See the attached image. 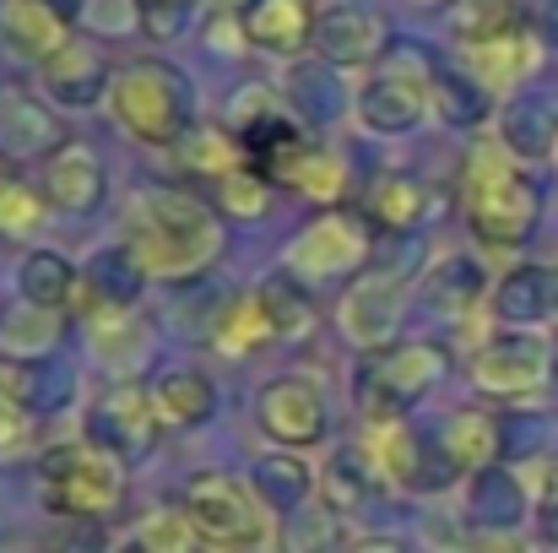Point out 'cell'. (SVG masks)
<instances>
[{
	"label": "cell",
	"mask_w": 558,
	"mask_h": 553,
	"mask_svg": "<svg viewBox=\"0 0 558 553\" xmlns=\"http://www.w3.org/2000/svg\"><path fill=\"white\" fill-rule=\"evenodd\" d=\"M379 483V472L369 467V456H364V445H353V450H337L331 456V467H326V500L337 505V510H353V505H364L369 500V489Z\"/></svg>",
	"instance_id": "cell-38"
},
{
	"label": "cell",
	"mask_w": 558,
	"mask_h": 553,
	"mask_svg": "<svg viewBox=\"0 0 558 553\" xmlns=\"http://www.w3.org/2000/svg\"><path fill=\"white\" fill-rule=\"evenodd\" d=\"M153 5H185V0H153Z\"/></svg>",
	"instance_id": "cell-48"
},
{
	"label": "cell",
	"mask_w": 558,
	"mask_h": 553,
	"mask_svg": "<svg viewBox=\"0 0 558 553\" xmlns=\"http://www.w3.org/2000/svg\"><path fill=\"white\" fill-rule=\"evenodd\" d=\"M364 456H369V467L379 472V483L407 489V494H434V489H445V483L456 478V467H450V456L439 450V440H434V445L417 440L401 418H396V423H374Z\"/></svg>",
	"instance_id": "cell-11"
},
{
	"label": "cell",
	"mask_w": 558,
	"mask_h": 553,
	"mask_svg": "<svg viewBox=\"0 0 558 553\" xmlns=\"http://www.w3.org/2000/svg\"><path fill=\"white\" fill-rule=\"evenodd\" d=\"M82 22L104 38H120V33L142 27V11H136V0H82Z\"/></svg>",
	"instance_id": "cell-42"
},
{
	"label": "cell",
	"mask_w": 558,
	"mask_h": 553,
	"mask_svg": "<svg viewBox=\"0 0 558 553\" xmlns=\"http://www.w3.org/2000/svg\"><path fill=\"white\" fill-rule=\"evenodd\" d=\"M288 190H299V195H310V201H320V206H331L342 190H348V169H342V158L337 153H326V147H304L299 158H293V169L282 175Z\"/></svg>",
	"instance_id": "cell-36"
},
{
	"label": "cell",
	"mask_w": 558,
	"mask_h": 553,
	"mask_svg": "<svg viewBox=\"0 0 558 553\" xmlns=\"http://www.w3.org/2000/svg\"><path fill=\"white\" fill-rule=\"evenodd\" d=\"M114 71L104 65V55L87 44V38H71L49 65H44V87L60 109H93L104 93H109Z\"/></svg>",
	"instance_id": "cell-15"
},
{
	"label": "cell",
	"mask_w": 558,
	"mask_h": 553,
	"mask_svg": "<svg viewBox=\"0 0 558 553\" xmlns=\"http://www.w3.org/2000/svg\"><path fill=\"white\" fill-rule=\"evenodd\" d=\"M348 553H407L396 538H364V543H353Z\"/></svg>",
	"instance_id": "cell-46"
},
{
	"label": "cell",
	"mask_w": 558,
	"mask_h": 553,
	"mask_svg": "<svg viewBox=\"0 0 558 553\" xmlns=\"http://www.w3.org/2000/svg\"><path fill=\"white\" fill-rule=\"evenodd\" d=\"M554 369L558 359L548 353V342H537L532 332H499L472 353V385L499 401H532L543 396Z\"/></svg>",
	"instance_id": "cell-10"
},
{
	"label": "cell",
	"mask_w": 558,
	"mask_h": 553,
	"mask_svg": "<svg viewBox=\"0 0 558 553\" xmlns=\"http://www.w3.org/2000/svg\"><path fill=\"white\" fill-rule=\"evenodd\" d=\"M537 521H543V538L558 549V483L543 494V505H537Z\"/></svg>",
	"instance_id": "cell-45"
},
{
	"label": "cell",
	"mask_w": 558,
	"mask_h": 553,
	"mask_svg": "<svg viewBox=\"0 0 558 553\" xmlns=\"http://www.w3.org/2000/svg\"><path fill=\"white\" fill-rule=\"evenodd\" d=\"M60 147H65L60 120L33 93H5L0 98V153H11V158H49Z\"/></svg>",
	"instance_id": "cell-20"
},
{
	"label": "cell",
	"mask_w": 558,
	"mask_h": 553,
	"mask_svg": "<svg viewBox=\"0 0 558 553\" xmlns=\"http://www.w3.org/2000/svg\"><path fill=\"white\" fill-rule=\"evenodd\" d=\"M510 120H521V131H510V153L521 158H537V153H548V147H558V115L554 109H543V104H515L510 109Z\"/></svg>",
	"instance_id": "cell-41"
},
{
	"label": "cell",
	"mask_w": 558,
	"mask_h": 553,
	"mask_svg": "<svg viewBox=\"0 0 558 553\" xmlns=\"http://www.w3.org/2000/svg\"><path fill=\"white\" fill-rule=\"evenodd\" d=\"M158 434H163V418L153 407V390L136 385V380H114L93 401V412H87V440L104 445L125 467L142 461V456H153L158 450Z\"/></svg>",
	"instance_id": "cell-9"
},
{
	"label": "cell",
	"mask_w": 558,
	"mask_h": 553,
	"mask_svg": "<svg viewBox=\"0 0 558 553\" xmlns=\"http://www.w3.org/2000/svg\"><path fill=\"white\" fill-rule=\"evenodd\" d=\"M521 27H526V0H450V33L461 38V49L510 38Z\"/></svg>",
	"instance_id": "cell-28"
},
{
	"label": "cell",
	"mask_w": 558,
	"mask_h": 553,
	"mask_svg": "<svg viewBox=\"0 0 558 553\" xmlns=\"http://www.w3.org/2000/svg\"><path fill=\"white\" fill-rule=\"evenodd\" d=\"M147 390H153L163 429H201L217 412V380L201 369H163Z\"/></svg>",
	"instance_id": "cell-23"
},
{
	"label": "cell",
	"mask_w": 558,
	"mask_h": 553,
	"mask_svg": "<svg viewBox=\"0 0 558 553\" xmlns=\"http://www.w3.org/2000/svg\"><path fill=\"white\" fill-rule=\"evenodd\" d=\"M331 65H364L379 55V44H385V27H379V16L364 11V5H337V11H326V16H315V38H310Z\"/></svg>",
	"instance_id": "cell-19"
},
{
	"label": "cell",
	"mask_w": 558,
	"mask_h": 553,
	"mask_svg": "<svg viewBox=\"0 0 558 553\" xmlns=\"http://www.w3.org/2000/svg\"><path fill=\"white\" fill-rule=\"evenodd\" d=\"M250 489H255L260 505H271V510H299V505L310 500L315 478H310V467H304L299 456H266V461H255Z\"/></svg>",
	"instance_id": "cell-34"
},
{
	"label": "cell",
	"mask_w": 558,
	"mask_h": 553,
	"mask_svg": "<svg viewBox=\"0 0 558 553\" xmlns=\"http://www.w3.org/2000/svg\"><path fill=\"white\" fill-rule=\"evenodd\" d=\"M109 115L142 147H180L190 131V82L163 60H136L114 71Z\"/></svg>",
	"instance_id": "cell-3"
},
{
	"label": "cell",
	"mask_w": 558,
	"mask_h": 553,
	"mask_svg": "<svg viewBox=\"0 0 558 553\" xmlns=\"http://www.w3.org/2000/svg\"><path fill=\"white\" fill-rule=\"evenodd\" d=\"M434 98H439V109H445L450 125L483 120V93H477L472 82H461V76H439V82H434Z\"/></svg>",
	"instance_id": "cell-43"
},
{
	"label": "cell",
	"mask_w": 558,
	"mask_h": 553,
	"mask_svg": "<svg viewBox=\"0 0 558 553\" xmlns=\"http://www.w3.org/2000/svg\"><path fill=\"white\" fill-rule=\"evenodd\" d=\"M185 516L211 553H255L266 543V505L233 472H201L185 489Z\"/></svg>",
	"instance_id": "cell-6"
},
{
	"label": "cell",
	"mask_w": 558,
	"mask_h": 553,
	"mask_svg": "<svg viewBox=\"0 0 558 553\" xmlns=\"http://www.w3.org/2000/svg\"><path fill=\"white\" fill-rule=\"evenodd\" d=\"M396 315H401V277H359L342 299V332L364 353L385 348V332L396 326Z\"/></svg>",
	"instance_id": "cell-16"
},
{
	"label": "cell",
	"mask_w": 558,
	"mask_h": 553,
	"mask_svg": "<svg viewBox=\"0 0 558 553\" xmlns=\"http://www.w3.org/2000/svg\"><path fill=\"white\" fill-rule=\"evenodd\" d=\"M33 445V412H27V390L22 374L0 364V456H16Z\"/></svg>",
	"instance_id": "cell-40"
},
{
	"label": "cell",
	"mask_w": 558,
	"mask_h": 553,
	"mask_svg": "<svg viewBox=\"0 0 558 553\" xmlns=\"http://www.w3.org/2000/svg\"><path fill=\"white\" fill-rule=\"evenodd\" d=\"M38 483H44V500L76 521H109L125 505V461H114L93 440H65L44 450Z\"/></svg>",
	"instance_id": "cell-5"
},
{
	"label": "cell",
	"mask_w": 558,
	"mask_h": 553,
	"mask_svg": "<svg viewBox=\"0 0 558 553\" xmlns=\"http://www.w3.org/2000/svg\"><path fill=\"white\" fill-rule=\"evenodd\" d=\"M255 423L282 450H310L331 434V401L310 374H277L255 396Z\"/></svg>",
	"instance_id": "cell-8"
},
{
	"label": "cell",
	"mask_w": 558,
	"mask_h": 553,
	"mask_svg": "<svg viewBox=\"0 0 558 553\" xmlns=\"http://www.w3.org/2000/svg\"><path fill=\"white\" fill-rule=\"evenodd\" d=\"M136 553H201V532L185 516V505H158L136 521Z\"/></svg>",
	"instance_id": "cell-37"
},
{
	"label": "cell",
	"mask_w": 558,
	"mask_h": 553,
	"mask_svg": "<svg viewBox=\"0 0 558 553\" xmlns=\"http://www.w3.org/2000/svg\"><path fill=\"white\" fill-rule=\"evenodd\" d=\"M60 337H65L60 310H38L27 299L0 310V364H38L60 348Z\"/></svg>",
	"instance_id": "cell-18"
},
{
	"label": "cell",
	"mask_w": 558,
	"mask_h": 553,
	"mask_svg": "<svg viewBox=\"0 0 558 553\" xmlns=\"http://www.w3.org/2000/svg\"><path fill=\"white\" fill-rule=\"evenodd\" d=\"M521 483L510 478V472H477L472 478V500H466V510H472V521L483 527V532H510L515 521H521Z\"/></svg>",
	"instance_id": "cell-32"
},
{
	"label": "cell",
	"mask_w": 558,
	"mask_h": 553,
	"mask_svg": "<svg viewBox=\"0 0 558 553\" xmlns=\"http://www.w3.org/2000/svg\"><path fill=\"white\" fill-rule=\"evenodd\" d=\"M255 293H260V304H266V315H271L277 342H304V337H315L320 315H315V299L304 293V282H293L288 272H277V277H266Z\"/></svg>",
	"instance_id": "cell-30"
},
{
	"label": "cell",
	"mask_w": 558,
	"mask_h": 553,
	"mask_svg": "<svg viewBox=\"0 0 558 553\" xmlns=\"http://www.w3.org/2000/svg\"><path fill=\"white\" fill-rule=\"evenodd\" d=\"M206 342H211L217 353H228V359H244V353H255V348H271L277 332H271V315H266L260 293H233V299L211 315Z\"/></svg>",
	"instance_id": "cell-25"
},
{
	"label": "cell",
	"mask_w": 558,
	"mask_h": 553,
	"mask_svg": "<svg viewBox=\"0 0 558 553\" xmlns=\"http://www.w3.org/2000/svg\"><path fill=\"white\" fill-rule=\"evenodd\" d=\"M38 190H44V201H49L54 212H65V217H87V212H98L104 195H109L104 158H98L87 142H65L60 153L44 158Z\"/></svg>",
	"instance_id": "cell-12"
},
{
	"label": "cell",
	"mask_w": 558,
	"mask_h": 553,
	"mask_svg": "<svg viewBox=\"0 0 558 553\" xmlns=\"http://www.w3.org/2000/svg\"><path fill=\"white\" fill-rule=\"evenodd\" d=\"M548 321L558 326V266L548 272Z\"/></svg>",
	"instance_id": "cell-47"
},
{
	"label": "cell",
	"mask_w": 558,
	"mask_h": 553,
	"mask_svg": "<svg viewBox=\"0 0 558 553\" xmlns=\"http://www.w3.org/2000/svg\"><path fill=\"white\" fill-rule=\"evenodd\" d=\"M428 104H434V82H428V71H396V65H390L385 76H374L369 87H364V98H359V120L369 125L374 136H407V131L423 125Z\"/></svg>",
	"instance_id": "cell-13"
},
{
	"label": "cell",
	"mask_w": 558,
	"mask_h": 553,
	"mask_svg": "<svg viewBox=\"0 0 558 553\" xmlns=\"http://www.w3.org/2000/svg\"><path fill=\"white\" fill-rule=\"evenodd\" d=\"M554 153H558V147H554Z\"/></svg>",
	"instance_id": "cell-50"
},
{
	"label": "cell",
	"mask_w": 558,
	"mask_h": 553,
	"mask_svg": "<svg viewBox=\"0 0 558 553\" xmlns=\"http://www.w3.org/2000/svg\"><path fill=\"white\" fill-rule=\"evenodd\" d=\"M423 299H428V310H439V315H472L477 310V299H483V266L472 261V255H445V261H434V272H428V282H423Z\"/></svg>",
	"instance_id": "cell-29"
},
{
	"label": "cell",
	"mask_w": 558,
	"mask_h": 553,
	"mask_svg": "<svg viewBox=\"0 0 558 553\" xmlns=\"http://www.w3.org/2000/svg\"><path fill=\"white\" fill-rule=\"evenodd\" d=\"M369 266V223L359 212H320L293 244H288V277L293 282H348Z\"/></svg>",
	"instance_id": "cell-7"
},
{
	"label": "cell",
	"mask_w": 558,
	"mask_h": 553,
	"mask_svg": "<svg viewBox=\"0 0 558 553\" xmlns=\"http://www.w3.org/2000/svg\"><path fill=\"white\" fill-rule=\"evenodd\" d=\"M417 5H439V0H417Z\"/></svg>",
	"instance_id": "cell-49"
},
{
	"label": "cell",
	"mask_w": 558,
	"mask_h": 553,
	"mask_svg": "<svg viewBox=\"0 0 558 553\" xmlns=\"http://www.w3.org/2000/svg\"><path fill=\"white\" fill-rule=\"evenodd\" d=\"M445 374H450V348L434 337H407L379 353H364V364L353 374L359 412L369 423H396L412 401H423L434 385H445Z\"/></svg>",
	"instance_id": "cell-4"
},
{
	"label": "cell",
	"mask_w": 558,
	"mask_h": 553,
	"mask_svg": "<svg viewBox=\"0 0 558 553\" xmlns=\"http://www.w3.org/2000/svg\"><path fill=\"white\" fill-rule=\"evenodd\" d=\"M0 44L16 60L49 65L71 44V22L54 0H0Z\"/></svg>",
	"instance_id": "cell-14"
},
{
	"label": "cell",
	"mask_w": 558,
	"mask_h": 553,
	"mask_svg": "<svg viewBox=\"0 0 558 553\" xmlns=\"http://www.w3.org/2000/svg\"><path fill=\"white\" fill-rule=\"evenodd\" d=\"M461 212L483 250H521L543 217V184L521 169L505 142H472L461 158Z\"/></svg>",
	"instance_id": "cell-2"
},
{
	"label": "cell",
	"mask_w": 558,
	"mask_h": 553,
	"mask_svg": "<svg viewBox=\"0 0 558 553\" xmlns=\"http://www.w3.org/2000/svg\"><path fill=\"white\" fill-rule=\"evenodd\" d=\"M439 450L450 456L456 472L477 478V472H488L505 456V429H499V418H488L477 407H461V412H450V423L439 434Z\"/></svg>",
	"instance_id": "cell-24"
},
{
	"label": "cell",
	"mask_w": 558,
	"mask_h": 553,
	"mask_svg": "<svg viewBox=\"0 0 558 553\" xmlns=\"http://www.w3.org/2000/svg\"><path fill=\"white\" fill-rule=\"evenodd\" d=\"M120 250L136 261L142 277L185 282V277H201L206 266H217V255H222V223H217V212L201 195L174 190V184H147L131 201Z\"/></svg>",
	"instance_id": "cell-1"
},
{
	"label": "cell",
	"mask_w": 558,
	"mask_h": 553,
	"mask_svg": "<svg viewBox=\"0 0 558 553\" xmlns=\"http://www.w3.org/2000/svg\"><path fill=\"white\" fill-rule=\"evenodd\" d=\"M49 201H44V190L27 180H16V175H0V239H11V244H27V239H38L44 233V223H49Z\"/></svg>",
	"instance_id": "cell-33"
},
{
	"label": "cell",
	"mask_w": 558,
	"mask_h": 553,
	"mask_svg": "<svg viewBox=\"0 0 558 553\" xmlns=\"http://www.w3.org/2000/svg\"><path fill=\"white\" fill-rule=\"evenodd\" d=\"M16 288H22L27 304L65 315V304L82 293V277H76V266H71L60 250H33V255H22V266H16Z\"/></svg>",
	"instance_id": "cell-27"
},
{
	"label": "cell",
	"mask_w": 558,
	"mask_h": 553,
	"mask_svg": "<svg viewBox=\"0 0 558 553\" xmlns=\"http://www.w3.org/2000/svg\"><path fill=\"white\" fill-rule=\"evenodd\" d=\"M87 337H93V353L114 369L120 380H131V369L142 364V353L153 342V332L136 315V304H98V310H87Z\"/></svg>",
	"instance_id": "cell-17"
},
{
	"label": "cell",
	"mask_w": 558,
	"mask_h": 553,
	"mask_svg": "<svg viewBox=\"0 0 558 553\" xmlns=\"http://www.w3.org/2000/svg\"><path fill=\"white\" fill-rule=\"evenodd\" d=\"M211 201H217V212L255 223V217H266V212H271V180H266V175H255V169L244 164V169H233L228 180L211 184Z\"/></svg>",
	"instance_id": "cell-39"
},
{
	"label": "cell",
	"mask_w": 558,
	"mask_h": 553,
	"mask_svg": "<svg viewBox=\"0 0 558 553\" xmlns=\"http://www.w3.org/2000/svg\"><path fill=\"white\" fill-rule=\"evenodd\" d=\"M461 553H554V549H537V543H526L515 532H472Z\"/></svg>",
	"instance_id": "cell-44"
},
{
	"label": "cell",
	"mask_w": 558,
	"mask_h": 553,
	"mask_svg": "<svg viewBox=\"0 0 558 553\" xmlns=\"http://www.w3.org/2000/svg\"><path fill=\"white\" fill-rule=\"evenodd\" d=\"M428 217V184L412 175H379L364 195V223L385 233H412Z\"/></svg>",
	"instance_id": "cell-26"
},
{
	"label": "cell",
	"mask_w": 558,
	"mask_h": 553,
	"mask_svg": "<svg viewBox=\"0 0 558 553\" xmlns=\"http://www.w3.org/2000/svg\"><path fill=\"white\" fill-rule=\"evenodd\" d=\"M180 153V164H185L190 175H201V180H228L233 169H244V147H239V136L233 131H222V125H190L185 142L174 147Z\"/></svg>",
	"instance_id": "cell-31"
},
{
	"label": "cell",
	"mask_w": 558,
	"mask_h": 553,
	"mask_svg": "<svg viewBox=\"0 0 558 553\" xmlns=\"http://www.w3.org/2000/svg\"><path fill=\"white\" fill-rule=\"evenodd\" d=\"M543 60V44L532 38V27L510 33V38H494V44H472L466 49V76H477V87L488 93H505L515 82H526Z\"/></svg>",
	"instance_id": "cell-22"
},
{
	"label": "cell",
	"mask_w": 558,
	"mask_h": 553,
	"mask_svg": "<svg viewBox=\"0 0 558 553\" xmlns=\"http://www.w3.org/2000/svg\"><path fill=\"white\" fill-rule=\"evenodd\" d=\"M494 310H499V321L505 326H532V321H548V272H537V266H521V272H510L505 282H499V299H494Z\"/></svg>",
	"instance_id": "cell-35"
},
{
	"label": "cell",
	"mask_w": 558,
	"mask_h": 553,
	"mask_svg": "<svg viewBox=\"0 0 558 553\" xmlns=\"http://www.w3.org/2000/svg\"><path fill=\"white\" fill-rule=\"evenodd\" d=\"M244 38L271 55H299L315 38V11H310V0H250Z\"/></svg>",
	"instance_id": "cell-21"
}]
</instances>
